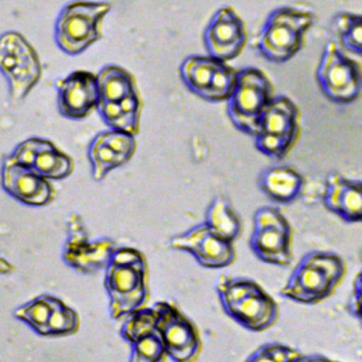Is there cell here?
<instances>
[{
    "instance_id": "1",
    "label": "cell",
    "mask_w": 362,
    "mask_h": 362,
    "mask_svg": "<svg viewBox=\"0 0 362 362\" xmlns=\"http://www.w3.org/2000/svg\"><path fill=\"white\" fill-rule=\"evenodd\" d=\"M103 287L109 298V315L119 321L148 300V266L136 247L115 246L105 264Z\"/></svg>"
},
{
    "instance_id": "2",
    "label": "cell",
    "mask_w": 362,
    "mask_h": 362,
    "mask_svg": "<svg viewBox=\"0 0 362 362\" xmlns=\"http://www.w3.org/2000/svg\"><path fill=\"white\" fill-rule=\"evenodd\" d=\"M95 75L98 82L95 109L103 123L109 129L137 136L143 103L134 76L119 65H105Z\"/></svg>"
},
{
    "instance_id": "3",
    "label": "cell",
    "mask_w": 362,
    "mask_h": 362,
    "mask_svg": "<svg viewBox=\"0 0 362 362\" xmlns=\"http://www.w3.org/2000/svg\"><path fill=\"white\" fill-rule=\"evenodd\" d=\"M345 273L346 266L339 255L311 250L300 259L280 288V296L305 305L321 303L332 296Z\"/></svg>"
},
{
    "instance_id": "4",
    "label": "cell",
    "mask_w": 362,
    "mask_h": 362,
    "mask_svg": "<svg viewBox=\"0 0 362 362\" xmlns=\"http://www.w3.org/2000/svg\"><path fill=\"white\" fill-rule=\"evenodd\" d=\"M216 293L223 313L247 331H266L277 321V303L252 279L222 276Z\"/></svg>"
},
{
    "instance_id": "5",
    "label": "cell",
    "mask_w": 362,
    "mask_h": 362,
    "mask_svg": "<svg viewBox=\"0 0 362 362\" xmlns=\"http://www.w3.org/2000/svg\"><path fill=\"white\" fill-rule=\"evenodd\" d=\"M314 23L315 14L311 10L294 6L277 7L264 20L255 38V48L270 62H287L301 49L304 34Z\"/></svg>"
},
{
    "instance_id": "6",
    "label": "cell",
    "mask_w": 362,
    "mask_h": 362,
    "mask_svg": "<svg viewBox=\"0 0 362 362\" xmlns=\"http://www.w3.org/2000/svg\"><path fill=\"white\" fill-rule=\"evenodd\" d=\"M112 10L109 1L76 0L59 11L54 24V38L61 51L78 55L102 38L100 24Z\"/></svg>"
},
{
    "instance_id": "7",
    "label": "cell",
    "mask_w": 362,
    "mask_h": 362,
    "mask_svg": "<svg viewBox=\"0 0 362 362\" xmlns=\"http://www.w3.org/2000/svg\"><path fill=\"white\" fill-rule=\"evenodd\" d=\"M300 132L298 109L291 99L273 96L262 112L256 132V150L273 160H281L296 144Z\"/></svg>"
},
{
    "instance_id": "8",
    "label": "cell",
    "mask_w": 362,
    "mask_h": 362,
    "mask_svg": "<svg viewBox=\"0 0 362 362\" xmlns=\"http://www.w3.org/2000/svg\"><path fill=\"white\" fill-rule=\"evenodd\" d=\"M273 96V85L263 71L255 66L238 71L232 92L226 99L228 116L233 126L253 137L257 120Z\"/></svg>"
},
{
    "instance_id": "9",
    "label": "cell",
    "mask_w": 362,
    "mask_h": 362,
    "mask_svg": "<svg viewBox=\"0 0 362 362\" xmlns=\"http://www.w3.org/2000/svg\"><path fill=\"white\" fill-rule=\"evenodd\" d=\"M0 72L8 82L13 102L24 99L41 78L38 54L17 31L0 35Z\"/></svg>"
},
{
    "instance_id": "10",
    "label": "cell",
    "mask_w": 362,
    "mask_h": 362,
    "mask_svg": "<svg viewBox=\"0 0 362 362\" xmlns=\"http://www.w3.org/2000/svg\"><path fill=\"white\" fill-rule=\"evenodd\" d=\"M291 226L274 206H260L253 214L249 247L255 256L269 264L286 267L293 262Z\"/></svg>"
},
{
    "instance_id": "11",
    "label": "cell",
    "mask_w": 362,
    "mask_h": 362,
    "mask_svg": "<svg viewBox=\"0 0 362 362\" xmlns=\"http://www.w3.org/2000/svg\"><path fill=\"white\" fill-rule=\"evenodd\" d=\"M315 79L321 93L332 103L349 105L359 98L361 68L332 41L322 51Z\"/></svg>"
},
{
    "instance_id": "12",
    "label": "cell",
    "mask_w": 362,
    "mask_h": 362,
    "mask_svg": "<svg viewBox=\"0 0 362 362\" xmlns=\"http://www.w3.org/2000/svg\"><path fill=\"white\" fill-rule=\"evenodd\" d=\"M153 308L156 311V332L167 356L173 362H194L202 351L197 325L171 301H157Z\"/></svg>"
},
{
    "instance_id": "13",
    "label": "cell",
    "mask_w": 362,
    "mask_h": 362,
    "mask_svg": "<svg viewBox=\"0 0 362 362\" xmlns=\"http://www.w3.org/2000/svg\"><path fill=\"white\" fill-rule=\"evenodd\" d=\"M178 72L182 83L194 95L208 102H226L238 71L209 55H189Z\"/></svg>"
},
{
    "instance_id": "14",
    "label": "cell",
    "mask_w": 362,
    "mask_h": 362,
    "mask_svg": "<svg viewBox=\"0 0 362 362\" xmlns=\"http://www.w3.org/2000/svg\"><path fill=\"white\" fill-rule=\"evenodd\" d=\"M173 250L189 253L202 267L223 269L235 262L236 252L233 242L222 238L205 223L175 235L168 242Z\"/></svg>"
},
{
    "instance_id": "15",
    "label": "cell",
    "mask_w": 362,
    "mask_h": 362,
    "mask_svg": "<svg viewBox=\"0 0 362 362\" xmlns=\"http://www.w3.org/2000/svg\"><path fill=\"white\" fill-rule=\"evenodd\" d=\"M202 40L209 57L223 62L232 61L246 45L245 23L232 7H221L204 30Z\"/></svg>"
},
{
    "instance_id": "16",
    "label": "cell",
    "mask_w": 362,
    "mask_h": 362,
    "mask_svg": "<svg viewBox=\"0 0 362 362\" xmlns=\"http://www.w3.org/2000/svg\"><path fill=\"white\" fill-rule=\"evenodd\" d=\"M68 225V238L62 250L64 262L81 273H95L105 267L110 250L116 246L115 242L109 238L90 240L78 215H72Z\"/></svg>"
},
{
    "instance_id": "17",
    "label": "cell",
    "mask_w": 362,
    "mask_h": 362,
    "mask_svg": "<svg viewBox=\"0 0 362 362\" xmlns=\"http://www.w3.org/2000/svg\"><path fill=\"white\" fill-rule=\"evenodd\" d=\"M10 157L48 181L64 180L74 171L72 158L49 140L40 137H30L18 143Z\"/></svg>"
},
{
    "instance_id": "18",
    "label": "cell",
    "mask_w": 362,
    "mask_h": 362,
    "mask_svg": "<svg viewBox=\"0 0 362 362\" xmlns=\"http://www.w3.org/2000/svg\"><path fill=\"white\" fill-rule=\"evenodd\" d=\"M136 136L109 129L98 133L88 147L90 173L95 181H102L112 170L126 164L136 151Z\"/></svg>"
},
{
    "instance_id": "19",
    "label": "cell",
    "mask_w": 362,
    "mask_h": 362,
    "mask_svg": "<svg viewBox=\"0 0 362 362\" xmlns=\"http://www.w3.org/2000/svg\"><path fill=\"white\" fill-rule=\"evenodd\" d=\"M98 82L90 71L78 69L57 83V105L59 113L72 120L86 117L96 106Z\"/></svg>"
},
{
    "instance_id": "20",
    "label": "cell",
    "mask_w": 362,
    "mask_h": 362,
    "mask_svg": "<svg viewBox=\"0 0 362 362\" xmlns=\"http://www.w3.org/2000/svg\"><path fill=\"white\" fill-rule=\"evenodd\" d=\"M1 187L10 197L30 206L47 205L55 197L54 187L48 180L20 165L10 156L3 158Z\"/></svg>"
},
{
    "instance_id": "21",
    "label": "cell",
    "mask_w": 362,
    "mask_h": 362,
    "mask_svg": "<svg viewBox=\"0 0 362 362\" xmlns=\"http://www.w3.org/2000/svg\"><path fill=\"white\" fill-rule=\"evenodd\" d=\"M324 206L349 223L362 219V184L359 180L346 178L338 173L327 177L322 194Z\"/></svg>"
},
{
    "instance_id": "22",
    "label": "cell",
    "mask_w": 362,
    "mask_h": 362,
    "mask_svg": "<svg viewBox=\"0 0 362 362\" xmlns=\"http://www.w3.org/2000/svg\"><path fill=\"white\" fill-rule=\"evenodd\" d=\"M257 184L269 199L288 205L300 197L304 187V178L298 171L288 165H276L262 171Z\"/></svg>"
},
{
    "instance_id": "23",
    "label": "cell",
    "mask_w": 362,
    "mask_h": 362,
    "mask_svg": "<svg viewBox=\"0 0 362 362\" xmlns=\"http://www.w3.org/2000/svg\"><path fill=\"white\" fill-rule=\"evenodd\" d=\"M202 223L229 242H235L242 233V221L239 214L229 199L221 194L208 205Z\"/></svg>"
},
{
    "instance_id": "24",
    "label": "cell",
    "mask_w": 362,
    "mask_h": 362,
    "mask_svg": "<svg viewBox=\"0 0 362 362\" xmlns=\"http://www.w3.org/2000/svg\"><path fill=\"white\" fill-rule=\"evenodd\" d=\"M55 298L57 297L51 294H40L20 305L14 311V315L17 320H21L25 324H28L37 334L42 335L49 314L52 311Z\"/></svg>"
},
{
    "instance_id": "25",
    "label": "cell",
    "mask_w": 362,
    "mask_h": 362,
    "mask_svg": "<svg viewBox=\"0 0 362 362\" xmlns=\"http://www.w3.org/2000/svg\"><path fill=\"white\" fill-rule=\"evenodd\" d=\"M81 320L78 313L66 305L62 300L55 298L52 311L44 328L42 337H68L78 332Z\"/></svg>"
},
{
    "instance_id": "26",
    "label": "cell",
    "mask_w": 362,
    "mask_h": 362,
    "mask_svg": "<svg viewBox=\"0 0 362 362\" xmlns=\"http://www.w3.org/2000/svg\"><path fill=\"white\" fill-rule=\"evenodd\" d=\"M153 331H156V311L153 305L136 308L122 318L120 337L129 344Z\"/></svg>"
},
{
    "instance_id": "27",
    "label": "cell",
    "mask_w": 362,
    "mask_h": 362,
    "mask_svg": "<svg viewBox=\"0 0 362 362\" xmlns=\"http://www.w3.org/2000/svg\"><path fill=\"white\" fill-rule=\"evenodd\" d=\"M334 27L341 45L359 55L362 52V16L354 13H338L334 17Z\"/></svg>"
},
{
    "instance_id": "28",
    "label": "cell",
    "mask_w": 362,
    "mask_h": 362,
    "mask_svg": "<svg viewBox=\"0 0 362 362\" xmlns=\"http://www.w3.org/2000/svg\"><path fill=\"white\" fill-rule=\"evenodd\" d=\"M167 352L156 331L130 344L129 362H164Z\"/></svg>"
},
{
    "instance_id": "29",
    "label": "cell",
    "mask_w": 362,
    "mask_h": 362,
    "mask_svg": "<svg viewBox=\"0 0 362 362\" xmlns=\"http://www.w3.org/2000/svg\"><path fill=\"white\" fill-rule=\"evenodd\" d=\"M303 354L280 342H267L256 348L243 362H296Z\"/></svg>"
},
{
    "instance_id": "30",
    "label": "cell",
    "mask_w": 362,
    "mask_h": 362,
    "mask_svg": "<svg viewBox=\"0 0 362 362\" xmlns=\"http://www.w3.org/2000/svg\"><path fill=\"white\" fill-rule=\"evenodd\" d=\"M361 294H362V274L358 272V274L354 279V284L351 288V296L348 298V313L355 317L356 320H361Z\"/></svg>"
},
{
    "instance_id": "31",
    "label": "cell",
    "mask_w": 362,
    "mask_h": 362,
    "mask_svg": "<svg viewBox=\"0 0 362 362\" xmlns=\"http://www.w3.org/2000/svg\"><path fill=\"white\" fill-rule=\"evenodd\" d=\"M296 362H331V359L324 355H301Z\"/></svg>"
},
{
    "instance_id": "32",
    "label": "cell",
    "mask_w": 362,
    "mask_h": 362,
    "mask_svg": "<svg viewBox=\"0 0 362 362\" xmlns=\"http://www.w3.org/2000/svg\"><path fill=\"white\" fill-rule=\"evenodd\" d=\"M13 264L8 262V260H6V259H3V257H0V274H6V273H11L13 272Z\"/></svg>"
},
{
    "instance_id": "33",
    "label": "cell",
    "mask_w": 362,
    "mask_h": 362,
    "mask_svg": "<svg viewBox=\"0 0 362 362\" xmlns=\"http://www.w3.org/2000/svg\"><path fill=\"white\" fill-rule=\"evenodd\" d=\"M331 362H338V361H331Z\"/></svg>"
}]
</instances>
